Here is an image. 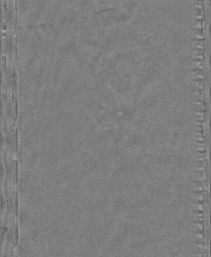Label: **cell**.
I'll list each match as a JSON object with an SVG mask.
<instances>
[{"label":"cell","instance_id":"2","mask_svg":"<svg viewBox=\"0 0 211 257\" xmlns=\"http://www.w3.org/2000/svg\"><path fill=\"white\" fill-rule=\"evenodd\" d=\"M194 171L195 173H201L204 171V166L203 162H195L194 163Z\"/></svg>","mask_w":211,"mask_h":257},{"label":"cell","instance_id":"5","mask_svg":"<svg viewBox=\"0 0 211 257\" xmlns=\"http://www.w3.org/2000/svg\"><path fill=\"white\" fill-rule=\"evenodd\" d=\"M194 149L195 152H203L205 150V147L203 143L195 142L194 144Z\"/></svg>","mask_w":211,"mask_h":257},{"label":"cell","instance_id":"10","mask_svg":"<svg viewBox=\"0 0 211 257\" xmlns=\"http://www.w3.org/2000/svg\"><path fill=\"white\" fill-rule=\"evenodd\" d=\"M203 189V185L202 182H194L193 190L195 192H201Z\"/></svg>","mask_w":211,"mask_h":257},{"label":"cell","instance_id":"7","mask_svg":"<svg viewBox=\"0 0 211 257\" xmlns=\"http://www.w3.org/2000/svg\"><path fill=\"white\" fill-rule=\"evenodd\" d=\"M193 250L195 252H202L203 244L201 242H195L193 244Z\"/></svg>","mask_w":211,"mask_h":257},{"label":"cell","instance_id":"11","mask_svg":"<svg viewBox=\"0 0 211 257\" xmlns=\"http://www.w3.org/2000/svg\"><path fill=\"white\" fill-rule=\"evenodd\" d=\"M203 235L201 232H194L192 239L194 242H201L203 239Z\"/></svg>","mask_w":211,"mask_h":257},{"label":"cell","instance_id":"3","mask_svg":"<svg viewBox=\"0 0 211 257\" xmlns=\"http://www.w3.org/2000/svg\"><path fill=\"white\" fill-rule=\"evenodd\" d=\"M192 217L194 221L201 222L204 219L202 211H195L193 213Z\"/></svg>","mask_w":211,"mask_h":257},{"label":"cell","instance_id":"4","mask_svg":"<svg viewBox=\"0 0 211 257\" xmlns=\"http://www.w3.org/2000/svg\"><path fill=\"white\" fill-rule=\"evenodd\" d=\"M204 197L201 192H196L193 194V200L194 202H202Z\"/></svg>","mask_w":211,"mask_h":257},{"label":"cell","instance_id":"1","mask_svg":"<svg viewBox=\"0 0 211 257\" xmlns=\"http://www.w3.org/2000/svg\"><path fill=\"white\" fill-rule=\"evenodd\" d=\"M193 231L195 232H201L203 231L204 226L201 222L194 221L192 224Z\"/></svg>","mask_w":211,"mask_h":257},{"label":"cell","instance_id":"13","mask_svg":"<svg viewBox=\"0 0 211 257\" xmlns=\"http://www.w3.org/2000/svg\"><path fill=\"white\" fill-rule=\"evenodd\" d=\"M193 257H204L203 253L202 252H195Z\"/></svg>","mask_w":211,"mask_h":257},{"label":"cell","instance_id":"9","mask_svg":"<svg viewBox=\"0 0 211 257\" xmlns=\"http://www.w3.org/2000/svg\"><path fill=\"white\" fill-rule=\"evenodd\" d=\"M194 182H202L204 181L203 175L201 173H195L193 175Z\"/></svg>","mask_w":211,"mask_h":257},{"label":"cell","instance_id":"8","mask_svg":"<svg viewBox=\"0 0 211 257\" xmlns=\"http://www.w3.org/2000/svg\"><path fill=\"white\" fill-rule=\"evenodd\" d=\"M193 209L195 211H203L204 206L201 202H194L193 203Z\"/></svg>","mask_w":211,"mask_h":257},{"label":"cell","instance_id":"12","mask_svg":"<svg viewBox=\"0 0 211 257\" xmlns=\"http://www.w3.org/2000/svg\"><path fill=\"white\" fill-rule=\"evenodd\" d=\"M195 41V49L196 50H201V49H203V40H199V39H195L194 40Z\"/></svg>","mask_w":211,"mask_h":257},{"label":"cell","instance_id":"6","mask_svg":"<svg viewBox=\"0 0 211 257\" xmlns=\"http://www.w3.org/2000/svg\"><path fill=\"white\" fill-rule=\"evenodd\" d=\"M204 152H196L194 154V160L195 162H203L204 161L205 159L204 158Z\"/></svg>","mask_w":211,"mask_h":257}]
</instances>
